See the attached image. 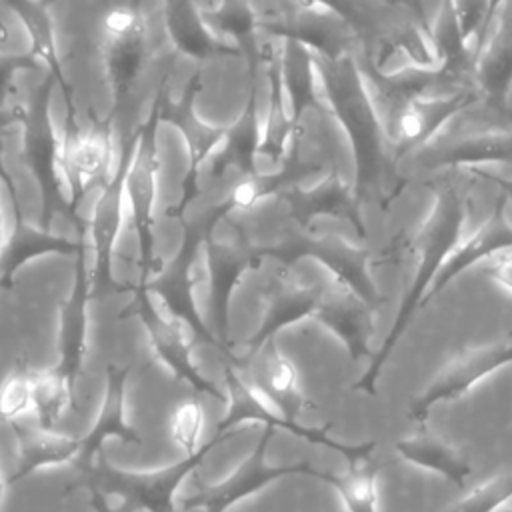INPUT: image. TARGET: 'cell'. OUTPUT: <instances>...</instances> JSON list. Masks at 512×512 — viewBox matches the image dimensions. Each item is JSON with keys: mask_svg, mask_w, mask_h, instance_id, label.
Segmentation results:
<instances>
[{"mask_svg": "<svg viewBox=\"0 0 512 512\" xmlns=\"http://www.w3.org/2000/svg\"><path fill=\"white\" fill-rule=\"evenodd\" d=\"M56 82L46 74L40 86L30 96L22 118V162L36 180L40 192V216L38 226L50 230L52 220L62 214L72 220L78 236H86V220L74 214L68 198L64 196V178L60 168V140L56 136L50 100Z\"/></svg>", "mask_w": 512, "mask_h": 512, "instance_id": "1", "label": "cell"}, {"mask_svg": "<svg viewBox=\"0 0 512 512\" xmlns=\"http://www.w3.org/2000/svg\"><path fill=\"white\" fill-rule=\"evenodd\" d=\"M222 440L226 438L212 436L194 454L156 470H122L100 454L82 470V486H94L104 496L116 498L122 512H178L176 494L180 486Z\"/></svg>", "mask_w": 512, "mask_h": 512, "instance_id": "2", "label": "cell"}, {"mask_svg": "<svg viewBox=\"0 0 512 512\" xmlns=\"http://www.w3.org/2000/svg\"><path fill=\"white\" fill-rule=\"evenodd\" d=\"M158 130V104L156 100H152L148 116L132 130L134 148L124 178V198L130 206V220L138 242L140 278L136 284H146L150 280V274L160 268L154 256V204L160 176Z\"/></svg>", "mask_w": 512, "mask_h": 512, "instance_id": "3", "label": "cell"}, {"mask_svg": "<svg viewBox=\"0 0 512 512\" xmlns=\"http://www.w3.org/2000/svg\"><path fill=\"white\" fill-rule=\"evenodd\" d=\"M112 124V110L98 116L92 108H88V128L80 130L78 122H64L60 168L74 214H78L84 196L102 188L112 176Z\"/></svg>", "mask_w": 512, "mask_h": 512, "instance_id": "4", "label": "cell"}, {"mask_svg": "<svg viewBox=\"0 0 512 512\" xmlns=\"http://www.w3.org/2000/svg\"><path fill=\"white\" fill-rule=\"evenodd\" d=\"M100 54L116 114L148 62V28L138 4L108 8L100 22Z\"/></svg>", "mask_w": 512, "mask_h": 512, "instance_id": "5", "label": "cell"}, {"mask_svg": "<svg viewBox=\"0 0 512 512\" xmlns=\"http://www.w3.org/2000/svg\"><path fill=\"white\" fill-rule=\"evenodd\" d=\"M274 430L264 428L254 450L222 480L204 486L194 496L182 500L184 512H228L232 506L242 500L258 494L270 484L284 480L288 476H314L316 468L308 462L296 464H270L268 462V444Z\"/></svg>", "mask_w": 512, "mask_h": 512, "instance_id": "6", "label": "cell"}, {"mask_svg": "<svg viewBox=\"0 0 512 512\" xmlns=\"http://www.w3.org/2000/svg\"><path fill=\"white\" fill-rule=\"evenodd\" d=\"M134 148L132 132L124 138L120 160L108 182L100 188V194L94 202L92 214L86 220V236L92 240V254H94V268L92 276V298L106 296V294H122L128 292V284H122L112 274L114 262V246L122 226V204H124V178L130 166Z\"/></svg>", "mask_w": 512, "mask_h": 512, "instance_id": "7", "label": "cell"}, {"mask_svg": "<svg viewBox=\"0 0 512 512\" xmlns=\"http://www.w3.org/2000/svg\"><path fill=\"white\" fill-rule=\"evenodd\" d=\"M128 292H132V302L120 312V318L134 316L142 324L148 334L150 346L158 360L182 382L192 386L196 392L206 394L212 400H224V392L200 372L192 358V344L186 340L180 322L164 316L152 296L138 284H128Z\"/></svg>", "mask_w": 512, "mask_h": 512, "instance_id": "8", "label": "cell"}, {"mask_svg": "<svg viewBox=\"0 0 512 512\" xmlns=\"http://www.w3.org/2000/svg\"><path fill=\"white\" fill-rule=\"evenodd\" d=\"M2 182L10 200L12 226H10L8 238L0 248V288L10 290L18 270L24 268L28 262L48 254L76 256L84 248L86 236H78V240H70L62 234L30 224L24 218L22 202H20L14 178L10 176L8 170L2 174Z\"/></svg>", "mask_w": 512, "mask_h": 512, "instance_id": "9", "label": "cell"}, {"mask_svg": "<svg viewBox=\"0 0 512 512\" xmlns=\"http://www.w3.org/2000/svg\"><path fill=\"white\" fill-rule=\"evenodd\" d=\"M92 298V276L86 264V244L74 256V278L68 298L58 316V360L52 366L74 388L82 376L88 346V302Z\"/></svg>", "mask_w": 512, "mask_h": 512, "instance_id": "10", "label": "cell"}, {"mask_svg": "<svg viewBox=\"0 0 512 512\" xmlns=\"http://www.w3.org/2000/svg\"><path fill=\"white\" fill-rule=\"evenodd\" d=\"M132 372V364H108L104 396L100 412L90 430L80 438V454L74 462L80 470L88 468L100 454L106 440L114 438L128 446H140V432L126 420V384Z\"/></svg>", "mask_w": 512, "mask_h": 512, "instance_id": "11", "label": "cell"}, {"mask_svg": "<svg viewBox=\"0 0 512 512\" xmlns=\"http://www.w3.org/2000/svg\"><path fill=\"white\" fill-rule=\"evenodd\" d=\"M16 438V470L8 478V484H16L36 474L38 470L76 462L80 454V438L48 430L42 426H30L20 420L8 424Z\"/></svg>", "mask_w": 512, "mask_h": 512, "instance_id": "12", "label": "cell"}, {"mask_svg": "<svg viewBox=\"0 0 512 512\" xmlns=\"http://www.w3.org/2000/svg\"><path fill=\"white\" fill-rule=\"evenodd\" d=\"M6 6L12 10V14L20 20V24L26 30V34L30 38V54L40 62V66L42 64L46 66L48 76L60 88V92L64 96V104H66V122H78L74 92L64 74V66H62L58 46H56L50 6L46 2H22V0L6 2Z\"/></svg>", "mask_w": 512, "mask_h": 512, "instance_id": "13", "label": "cell"}, {"mask_svg": "<svg viewBox=\"0 0 512 512\" xmlns=\"http://www.w3.org/2000/svg\"><path fill=\"white\" fill-rule=\"evenodd\" d=\"M164 26L176 52L188 56L194 62L236 54L232 46L224 44L206 26L196 4L190 2H166L162 6Z\"/></svg>", "mask_w": 512, "mask_h": 512, "instance_id": "14", "label": "cell"}, {"mask_svg": "<svg viewBox=\"0 0 512 512\" xmlns=\"http://www.w3.org/2000/svg\"><path fill=\"white\" fill-rule=\"evenodd\" d=\"M396 452L404 462L424 472L436 474L456 486H464L472 474L468 460L456 446L428 432L398 440Z\"/></svg>", "mask_w": 512, "mask_h": 512, "instance_id": "15", "label": "cell"}, {"mask_svg": "<svg viewBox=\"0 0 512 512\" xmlns=\"http://www.w3.org/2000/svg\"><path fill=\"white\" fill-rule=\"evenodd\" d=\"M314 478L338 494L346 512H380L378 468L372 464V458L352 462L342 472L316 470Z\"/></svg>", "mask_w": 512, "mask_h": 512, "instance_id": "16", "label": "cell"}, {"mask_svg": "<svg viewBox=\"0 0 512 512\" xmlns=\"http://www.w3.org/2000/svg\"><path fill=\"white\" fill-rule=\"evenodd\" d=\"M68 408L78 410L76 388L54 368H32V410L38 426L54 430Z\"/></svg>", "mask_w": 512, "mask_h": 512, "instance_id": "17", "label": "cell"}, {"mask_svg": "<svg viewBox=\"0 0 512 512\" xmlns=\"http://www.w3.org/2000/svg\"><path fill=\"white\" fill-rule=\"evenodd\" d=\"M512 502V472L496 474L474 486L448 512H502Z\"/></svg>", "mask_w": 512, "mask_h": 512, "instance_id": "18", "label": "cell"}, {"mask_svg": "<svg viewBox=\"0 0 512 512\" xmlns=\"http://www.w3.org/2000/svg\"><path fill=\"white\" fill-rule=\"evenodd\" d=\"M28 410H32V368L20 360L0 384V422H16Z\"/></svg>", "mask_w": 512, "mask_h": 512, "instance_id": "19", "label": "cell"}, {"mask_svg": "<svg viewBox=\"0 0 512 512\" xmlns=\"http://www.w3.org/2000/svg\"><path fill=\"white\" fill-rule=\"evenodd\" d=\"M202 428H204V410L198 400H184L172 410L168 432L172 442L184 452V456L194 454L196 450L202 448L204 444L200 442Z\"/></svg>", "mask_w": 512, "mask_h": 512, "instance_id": "20", "label": "cell"}, {"mask_svg": "<svg viewBox=\"0 0 512 512\" xmlns=\"http://www.w3.org/2000/svg\"><path fill=\"white\" fill-rule=\"evenodd\" d=\"M24 70H40V62L30 52H0V108H6L14 76Z\"/></svg>", "mask_w": 512, "mask_h": 512, "instance_id": "21", "label": "cell"}, {"mask_svg": "<svg viewBox=\"0 0 512 512\" xmlns=\"http://www.w3.org/2000/svg\"><path fill=\"white\" fill-rule=\"evenodd\" d=\"M88 492V502L94 512H122L118 506H112L110 498H106L98 488L94 486H84Z\"/></svg>", "mask_w": 512, "mask_h": 512, "instance_id": "22", "label": "cell"}, {"mask_svg": "<svg viewBox=\"0 0 512 512\" xmlns=\"http://www.w3.org/2000/svg\"><path fill=\"white\" fill-rule=\"evenodd\" d=\"M22 118H24V108L22 106H6V108H0V134L14 126V124H22Z\"/></svg>", "mask_w": 512, "mask_h": 512, "instance_id": "23", "label": "cell"}, {"mask_svg": "<svg viewBox=\"0 0 512 512\" xmlns=\"http://www.w3.org/2000/svg\"><path fill=\"white\" fill-rule=\"evenodd\" d=\"M4 172H6V166L2 160V140H0V200H2V188H4V182H2ZM0 248H2V206H0Z\"/></svg>", "mask_w": 512, "mask_h": 512, "instance_id": "24", "label": "cell"}, {"mask_svg": "<svg viewBox=\"0 0 512 512\" xmlns=\"http://www.w3.org/2000/svg\"><path fill=\"white\" fill-rule=\"evenodd\" d=\"M4 496H6V482L2 478V468H0V504L4 502Z\"/></svg>", "mask_w": 512, "mask_h": 512, "instance_id": "25", "label": "cell"}, {"mask_svg": "<svg viewBox=\"0 0 512 512\" xmlns=\"http://www.w3.org/2000/svg\"><path fill=\"white\" fill-rule=\"evenodd\" d=\"M502 512H512V510H502Z\"/></svg>", "mask_w": 512, "mask_h": 512, "instance_id": "26", "label": "cell"}]
</instances>
